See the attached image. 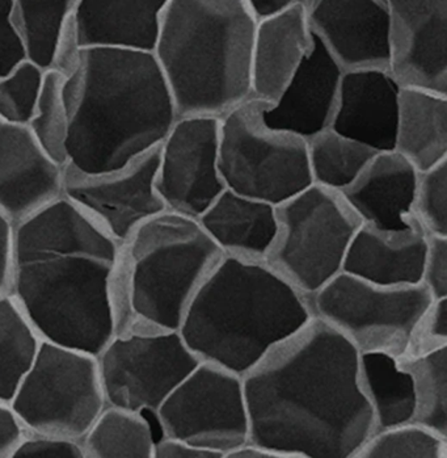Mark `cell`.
<instances>
[{"label":"cell","instance_id":"cell-1","mask_svg":"<svg viewBox=\"0 0 447 458\" xmlns=\"http://www.w3.org/2000/svg\"><path fill=\"white\" fill-rule=\"evenodd\" d=\"M358 351L317 318L243 376L249 441L291 458H354L373 435Z\"/></svg>","mask_w":447,"mask_h":458},{"label":"cell","instance_id":"cell-2","mask_svg":"<svg viewBox=\"0 0 447 458\" xmlns=\"http://www.w3.org/2000/svg\"><path fill=\"white\" fill-rule=\"evenodd\" d=\"M120 244L63 196L15 225L10 294L39 338L94 356L114 338Z\"/></svg>","mask_w":447,"mask_h":458},{"label":"cell","instance_id":"cell-3","mask_svg":"<svg viewBox=\"0 0 447 458\" xmlns=\"http://www.w3.org/2000/svg\"><path fill=\"white\" fill-rule=\"evenodd\" d=\"M62 91L70 119L67 165L81 173L125 167L159 148L179 119L153 53L83 49Z\"/></svg>","mask_w":447,"mask_h":458},{"label":"cell","instance_id":"cell-4","mask_svg":"<svg viewBox=\"0 0 447 458\" xmlns=\"http://www.w3.org/2000/svg\"><path fill=\"white\" fill-rule=\"evenodd\" d=\"M314 317L266 261L224 255L190 301L179 333L201 361L243 377Z\"/></svg>","mask_w":447,"mask_h":458},{"label":"cell","instance_id":"cell-5","mask_svg":"<svg viewBox=\"0 0 447 458\" xmlns=\"http://www.w3.org/2000/svg\"><path fill=\"white\" fill-rule=\"evenodd\" d=\"M256 27L246 0H168L153 55L179 117L221 119L251 99Z\"/></svg>","mask_w":447,"mask_h":458},{"label":"cell","instance_id":"cell-6","mask_svg":"<svg viewBox=\"0 0 447 458\" xmlns=\"http://www.w3.org/2000/svg\"><path fill=\"white\" fill-rule=\"evenodd\" d=\"M222 258L198 219L165 209L140 225L120 244L109 281L114 335L179 331L190 301Z\"/></svg>","mask_w":447,"mask_h":458},{"label":"cell","instance_id":"cell-7","mask_svg":"<svg viewBox=\"0 0 447 458\" xmlns=\"http://www.w3.org/2000/svg\"><path fill=\"white\" fill-rule=\"evenodd\" d=\"M278 233L266 263L303 296L342 272L361 221L339 192L311 184L277 207Z\"/></svg>","mask_w":447,"mask_h":458},{"label":"cell","instance_id":"cell-8","mask_svg":"<svg viewBox=\"0 0 447 458\" xmlns=\"http://www.w3.org/2000/svg\"><path fill=\"white\" fill-rule=\"evenodd\" d=\"M266 103L251 98L219 119V173L227 190L278 207L312 184L308 140L268 128Z\"/></svg>","mask_w":447,"mask_h":458},{"label":"cell","instance_id":"cell-9","mask_svg":"<svg viewBox=\"0 0 447 458\" xmlns=\"http://www.w3.org/2000/svg\"><path fill=\"white\" fill-rule=\"evenodd\" d=\"M10 404L25 431L81 441L106 406L97 356L42 340Z\"/></svg>","mask_w":447,"mask_h":458},{"label":"cell","instance_id":"cell-10","mask_svg":"<svg viewBox=\"0 0 447 458\" xmlns=\"http://www.w3.org/2000/svg\"><path fill=\"white\" fill-rule=\"evenodd\" d=\"M432 301L423 284L381 286L342 272L311 297V306L314 316L342 334L358 353L399 359Z\"/></svg>","mask_w":447,"mask_h":458},{"label":"cell","instance_id":"cell-11","mask_svg":"<svg viewBox=\"0 0 447 458\" xmlns=\"http://www.w3.org/2000/svg\"><path fill=\"white\" fill-rule=\"evenodd\" d=\"M97 362L106 406L154 417L201 360L179 331H136L114 335Z\"/></svg>","mask_w":447,"mask_h":458},{"label":"cell","instance_id":"cell-12","mask_svg":"<svg viewBox=\"0 0 447 458\" xmlns=\"http://www.w3.org/2000/svg\"><path fill=\"white\" fill-rule=\"evenodd\" d=\"M160 435L179 438L226 458L249 441L243 378L201 361L154 415Z\"/></svg>","mask_w":447,"mask_h":458},{"label":"cell","instance_id":"cell-13","mask_svg":"<svg viewBox=\"0 0 447 458\" xmlns=\"http://www.w3.org/2000/svg\"><path fill=\"white\" fill-rule=\"evenodd\" d=\"M159 148L109 173H81L63 165L62 196L118 243L165 210L156 187Z\"/></svg>","mask_w":447,"mask_h":458},{"label":"cell","instance_id":"cell-14","mask_svg":"<svg viewBox=\"0 0 447 458\" xmlns=\"http://www.w3.org/2000/svg\"><path fill=\"white\" fill-rule=\"evenodd\" d=\"M156 187L165 209L201 217L226 190L219 173V119L176 120L159 146Z\"/></svg>","mask_w":447,"mask_h":458},{"label":"cell","instance_id":"cell-15","mask_svg":"<svg viewBox=\"0 0 447 458\" xmlns=\"http://www.w3.org/2000/svg\"><path fill=\"white\" fill-rule=\"evenodd\" d=\"M390 66L401 87L447 95V0H389Z\"/></svg>","mask_w":447,"mask_h":458},{"label":"cell","instance_id":"cell-16","mask_svg":"<svg viewBox=\"0 0 447 458\" xmlns=\"http://www.w3.org/2000/svg\"><path fill=\"white\" fill-rule=\"evenodd\" d=\"M308 18L344 72L389 69V0H314Z\"/></svg>","mask_w":447,"mask_h":458},{"label":"cell","instance_id":"cell-17","mask_svg":"<svg viewBox=\"0 0 447 458\" xmlns=\"http://www.w3.org/2000/svg\"><path fill=\"white\" fill-rule=\"evenodd\" d=\"M342 72L344 70L314 35V47L278 99L264 104L263 123L306 140L330 128Z\"/></svg>","mask_w":447,"mask_h":458},{"label":"cell","instance_id":"cell-18","mask_svg":"<svg viewBox=\"0 0 447 458\" xmlns=\"http://www.w3.org/2000/svg\"><path fill=\"white\" fill-rule=\"evenodd\" d=\"M62 174L27 125L0 120V213L13 225L35 215L61 198Z\"/></svg>","mask_w":447,"mask_h":458},{"label":"cell","instance_id":"cell-19","mask_svg":"<svg viewBox=\"0 0 447 458\" xmlns=\"http://www.w3.org/2000/svg\"><path fill=\"white\" fill-rule=\"evenodd\" d=\"M401 91L389 69L342 72L330 128L378 153L393 150Z\"/></svg>","mask_w":447,"mask_h":458},{"label":"cell","instance_id":"cell-20","mask_svg":"<svg viewBox=\"0 0 447 458\" xmlns=\"http://www.w3.org/2000/svg\"><path fill=\"white\" fill-rule=\"evenodd\" d=\"M417 176L401 154L382 151L340 195L362 225L398 232L416 221L412 208Z\"/></svg>","mask_w":447,"mask_h":458},{"label":"cell","instance_id":"cell-21","mask_svg":"<svg viewBox=\"0 0 447 458\" xmlns=\"http://www.w3.org/2000/svg\"><path fill=\"white\" fill-rule=\"evenodd\" d=\"M426 246L428 235L417 221L398 232L361 225L345 255L342 272L375 285H418Z\"/></svg>","mask_w":447,"mask_h":458},{"label":"cell","instance_id":"cell-22","mask_svg":"<svg viewBox=\"0 0 447 458\" xmlns=\"http://www.w3.org/2000/svg\"><path fill=\"white\" fill-rule=\"evenodd\" d=\"M168 0H78L72 21L83 49L154 53Z\"/></svg>","mask_w":447,"mask_h":458},{"label":"cell","instance_id":"cell-23","mask_svg":"<svg viewBox=\"0 0 447 458\" xmlns=\"http://www.w3.org/2000/svg\"><path fill=\"white\" fill-rule=\"evenodd\" d=\"M312 47L306 8H291L257 21L251 58L252 99L274 103Z\"/></svg>","mask_w":447,"mask_h":458},{"label":"cell","instance_id":"cell-24","mask_svg":"<svg viewBox=\"0 0 447 458\" xmlns=\"http://www.w3.org/2000/svg\"><path fill=\"white\" fill-rule=\"evenodd\" d=\"M226 257L266 261L278 233L277 207L224 190L198 218Z\"/></svg>","mask_w":447,"mask_h":458},{"label":"cell","instance_id":"cell-25","mask_svg":"<svg viewBox=\"0 0 447 458\" xmlns=\"http://www.w3.org/2000/svg\"><path fill=\"white\" fill-rule=\"evenodd\" d=\"M393 151L417 173L447 160V95L401 87Z\"/></svg>","mask_w":447,"mask_h":458},{"label":"cell","instance_id":"cell-26","mask_svg":"<svg viewBox=\"0 0 447 458\" xmlns=\"http://www.w3.org/2000/svg\"><path fill=\"white\" fill-rule=\"evenodd\" d=\"M358 382L373 412V434L412 423L415 387L398 359L387 353H359Z\"/></svg>","mask_w":447,"mask_h":458},{"label":"cell","instance_id":"cell-27","mask_svg":"<svg viewBox=\"0 0 447 458\" xmlns=\"http://www.w3.org/2000/svg\"><path fill=\"white\" fill-rule=\"evenodd\" d=\"M156 440L148 414L105 406L81 446L84 458H154Z\"/></svg>","mask_w":447,"mask_h":458},{"label":"cell","instance_id":"cell-28","mask_svg":"<svg viewBox=\"0 0 447 458\" xmlns=\"http://www.w3.org/2000/svg\"><path fill=\"white\" fill-rule=\"evenodd\" d=\"M77 4L78 0H13V19L28 61L44 72L52 69L58 42Z\"/></svg>","mask_w":447,"mask_h":458},{"label":"cell","instance_id":"cell-29","mask_svg":"<svg viewBox=\"0 0 447 458\" xmlns=\"http://www.w3.org/2000/svg\"><path fill=\"white\" fill-rule=\"evenodd\" d=\"M378 151L342 136L331 128L308 140L312 184L342 192L367 168Z\"/></svg>","mask_w":447,"mask_h":458},{"label":"cell","instance_id":"cell-30","mask_svg":"<svg viewBox=\"0 0 447 458\" xmlns=\"http://www.w3.org/2000/svg\"><path fill=\"white\" fill-rule=\"evenodd\" d=\"M41 342L11 294H0V402L10 403Z\"/></svg>","mask_w":447,"mask_h":458},{"label":"cell","instance_id":"cell-31","mask_svg":"<svg viewBox=\"0 0 447 458\" xmlns=\"http://www.w3.org/2000/svg\"><path fill=\"white\" fill-rule=\"evenodd\" d=\"M398 361L415 387L412 423L447 438V347L420 358L401 356Z\"/></svg>","mask_w":447,"mask_h":458},{"label":"cell","instance_id":"cell-32","mask_svg":"<svg viewBox=\"0 0 447 458\" xmlns=\"http://www.w3.org/2000/svg\"><path fill=\"white\" fill-rule=\"evenodd\" d=\"M62 84L63 78L57 72H45L38 104L27 126L42 150L58 165H66L70 119Z\"/></svg>","mask_w":447,"mask_h":458},{"label":"cell","instance_id":"cell-33","mask_svg":"<svg viewBox=\"0 0 447 458\" xmlns=\"http://www.w3.org/2000/svg\"><path fill=\"white\" fill-rule=\"evenodd\" d=\"M354 458H447V438L420 424H401L371 435Z\"/></svg>","mask_w":447,"mask_h":458},{"label":"cell","instance_id":"cell-34","mask_svg":"<svg viewBox=\"0 0 447 458\" xmlns=\"http://www.w3.org/2000/svg\"><path fill=\"white\" fill-rule=\"evenodd\" d=\"M45 72L32 62L25 61L10 74L0 77V120L18 125L30 123Z\"/></svg>","mask_w":447,"mask_h":458},{"label":"cell","instance_id":"cell-35","mask_svg":"<svg viewBox=\"0 0 447 458\" xmlns=\"http://www.w3.org/2000/svg\"><path fill=\"white\" fill-rule=\"evenodd\" d=\"M412 213L426 235L447 237V160L418 173Z\"/></svg>","mask_w":447,"mask_h":458},{"label":"cell","instance_id":"cell-36","mask_svg":"<svg viewBox=\"0 0 447 458\" xmlns=\"http://www.w3.org/2000/svg\"><path fill=\"white\" fill-rule=\"evenodd\" d=\"M447 347V299L433 300L416 322L403 356L420 358Z\"/></svg>","mask_w":447,"mask_h":458},{"label":"cell","instance_id":"cell-37","mask_svg":"<svg viewBox=\"0 0 447 458\" xmlns=\"http://www.w3.org/2000/svg\"><path fill=\"white\" fill-rule=\"evenodd\" d=\"M13 458H84L80 440L25 431Z\"/></svg>","mask_w":447,"mask_h":458},{"label":"cell","instance_id":"cell-38","mask_svg":"<svg viewBox=\"0 0 447 458\" xmlns=\"http://www.w3.org/2000/svg\"><path fill=\"white\" fill-rule=\"evenodd\" d=\"M25 61L27 53L13 19V0H0V77Z\"/></svg>","mask_w":447,"mask_h":458},{"label":"cell","instance_id":"cell-39","mask_svg":"<svg viewBox=\"0 0 447 458\" xmlns=\"http://www.w3.org/2000/svg\"><path fill=\"white\" fill-rule=\"evenodd\" d=\"M421 284L433 300L447 299V237L428 235Z\"/></svg>","mask_w":447,"mask_h":458},{"label":"cell","instance_id":"cell-40","mask_svg":"<svg viewBox=\"0 0 447 458\" xmlns=\"http://www.w3.org/2000/svg\"><path fill=\"white\" fill-rule=\"evenodd\" d=\"M81 52L83 47L79 44L74 21H72L58 42L50 70L57 72L62 78L70 77L80 64Z\"/></svg>","mask_w":447,"mask_h":458},{"label":"cell","instance_id":"cell-41","mask_svg":"<svg viewBox=\"0 0 447 458\" xmlns=\"http://www.w3.org/2000/svg\"><path fill=\"white\" fill-rule=\"evenodd\" d=\"M15 225L0 213V294H10L13 268Z\"/></svg>","mask_w":447,"mask_h":458},{"label":"cell","instance_id":"cell-42","mask_svg":"<svg viewBox=\"0 0 447 458\" xmlns=\"http://www.w3.org/2000/svg\"><path fill=\"white\" fill-rule=\"evenodd\" d=\"M24 435V427L11 404L0 402V458H13Z\"/></svg>","mask_w":447,"mask_h":458},{"label":"cell","instance_id":"cell-43","mask_svg":"<svg viewBox=\"0 0 447 458\" xmlns=\"http://www.w3.org/2000/svg\"><path fill=\"white\" fill-rule=\"evenodd\" d=\"M154 458H224L216 452L198 448L179 438L163 437L156 440Z\"/></svg>","mask_w":447,"mask_h":458},{"label":"cell","instance_id":"cell-44","mask_svg":"<svg viewBox=\"0 0 447 458\" xmlns=\"http://www.w3.org/2000/svg\"><path fill=\"white\" fill-rule=\"evenodd\" d=\"M314 0H246L256 21H260L295 7L308 10Z\"/></svg>","mask_w":447,"mask_h":458}]
</instances>
